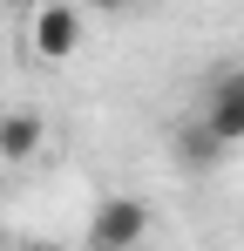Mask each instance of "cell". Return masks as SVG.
<instances>
[{"mask_svg": "<svg viewBox=\"0 0 244 251\" xmlns=\"http://www.w3.org/2000/svg\"><path fill=\"white\" fill-rule=\"evenodd\" d=\"M149 238V204L143 197H102L88 217V251H136Z\"/></svg>", "mask_w": 244, "mask_h": 251, "instance_id": "6da1fadb", "label": "cell"}, {"mask_svg": "<svg viewBox=\"0 0 244 251\" xmlns=\"http://www.w3.org/2000/svg\"><path fill=\"white\" fill-rule=\"evenodd\" d=\"M203 129L231 150V143H244V68H224L217 82H210V95H203Z\"/></svg>", "mask_w": 244, "mask_h": 251, "instance_id": "7a4b0ae2", "label": "cell"}, {"mask_svg": "<svg viewBox=\"0 0 244 251\" xmlns=\"http://www.w3.org/2000/svg\"><path fill=\"white\" fill-rule=\"evenodd\" d=\"M27 48H34L41 61H68L81 48V7H34V21H27Z\"/></svg>", "mask_w": 244, "mask_h": 251, "instance_id": "3957f363", "label": "cell"}, {"mask_svg": "<svg viewBox=\"0 0 244 251\" xmlns=\"http://www.w3.org/2000/svg\"><path fill=\"white\" fill-rule=\"evenodd\" d=\"M170 156L190 170V176H203V170H217V156H224V143L203 129V116H183V123L170 129Z\"/></svg>", "mask_w": 244, "mask_h": 251, "instance_id": "277c9868", "label": "cell"}, {"mask_svg": "<svg viewBox=\"0 0 244 251\" xmlns=\"http://www.w3.org/2000/svg\"><path fill=\"white\" fill-rule=\"evenodd\" d=\"M41 150V116L34 109H7L0 116V163H27Z\"/></svg>", "mask_w": 244, "mask_h": 251, "instance_id": "5b68a950", "label": "cell"}, {"mask_svg": "<svg viewBox=\"0 0 244 251\" xmlns=\"http://www.w3.org/2000/svg\"><path fill=\"white\" fill-rule=\"evenodd\" d=\"M21 251H61V245H21Z\"/></svg>", "mask_w": 244, "mask_h": 251, "instance_id": "8992f818", "label": "cell"}]
</instances>
